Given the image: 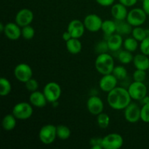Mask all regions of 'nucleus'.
<instances>
[{
  "label": "nucleus",
  "mask_w": 149,
  "mask_h": 149,
  "mask_svg": "<svg viewBox=\"0 0 149 149\" xmlns=\"http://www.w3.org/2000/svg\"><path fill=\"white\" fill-rule=\"evenodd\" d=\"M90 145L92 149H103L102 146V138H93L90 141Z\"/></svg>",
  "instance_id": "nucleus-38"
},
{
  "label": "nucleus",
  "mask_w": 149,
  "mask_h": 149,
  "mask_svg": "<svg viewBox=\"0 0 149 149\" xmlns=\"http://www.w3.org/2000/svg\"><path fill=\"white\" fill-rule=\"evenodd\" d=\"M101 30L106 36L109 37L111 35L113 34L116 32V20L113 21L111 20H106L103 21Z\"/></svg>",
  "instance_id": "nucleus-24"
},
{
  "label": "nucleus",
  "mask_w": 149,
  "mask_h": 149,
  "mask_svg": "<svg viewBox=\"0 0 149 149\" xmlns=\"http://www.w3.org/2000/svg\"><path fill=\"white\" fill-rule=\"evenodd\" d=\"M118 79L113 74L103 75L99 81V87L104 93H109L112 90L117 87Z\"/></svg>",
  "instance_id": "nucleus-14"
},
{
  "label": "nucleus",
  "mask_w": 149,
  "mask_h": 149,
  "mask_svg": "<svg viewBox=\"0 0 149 149\" xmlns=\"http://www.w3.org/2000/svg\"><path fill=\"white\" fill-rule=\"evenodd\" d=\"M142 8L146 13L147 15H149V0H143V1Z\"/></svg>",
  "instance_id": "nucleus-41"
},
{
  "label": "nucleus",
  "mask_w": 149,
  "mask_h": 149,
  "mask_svg": "<svg viewBox=\"0 0 149 149\" xmlns=\"http://www.w3.org/2000/svg\"><path fill=\"white\" fill-rule=\"evenodd\" d=\"M14 76L17 81L22 83H26L33 76L32 68L27 63H19L15 67Z\"/></svg>",
  "instance_id": "nucleus-9"
},
{
  "label": "nucleus",
  "mask_w": 149,
  "mask_h": 149,
  "mask_svg": "<svg viewBox=\"0 0 149 149\" xmlns=\"http://www.w3.org/2000/svg\"><path fill=\"white\" fill-rule=\"evenodd\" d=\"M140 50L141 53L146 55H149V36H147L140 44Z\"/></svg>",
  "instance_id": "nucleus-37"
},
{
  "label": "nucleus",
  "mask_w": 149,
  "mask_h": 149,
  "mask_svg": "<svg viewBox=\"0 0 149 149\" xmlns=\"http://www.w3.org/2000/svg\"><path fill=\"white\" fill-rule=\"evenodd\" d=\"M119 2L122 3L127 7H130L132 6L135 5L136 3L138 2V0H119Z\"/></svg>",
  "instance_id": "nucleus-40"
},
{
  "label": "nucleus",
  "mask_w": 149,
  "mask_h": 149,
  "mask_svg": "<svg viewBox=\"0 0 149 149\" xmlns=\"http://www.w3.org/2000/svg\"><path fill=\"white\" fill-rule=\"evenodd\" d=\"M147 14L143 8H134L128 12L126 20L132 26H141L146 22Z\"/></svg>",
  "instance_id": "nucleus-6"
},
{
  "label": "nucleus",
  "mask_w": 149,
  "mask_h": 149,
  "mask_svg": "<svg viewBox=\"0 0 149 149\" xmlns=\"http://www.w3.org/2000/svg\"><path fill=\"white\" fill-rule=\"evenodd\" d=\"M111 13L115 20H126L128 11L126 6L119 2L113 4L111 6Z\"/></svg>",
  "instance_id": "nucleus-17"
},
{
  "label": "nucleus",
  "mask_w": 149,
  "mask_h": 149,
  "mask_svg": "<svg viewBox=\"0 0 149 149\" xmlns=\"http://www.w3.org/2000/svg\"><path fill=\"white\" fill-rule=\"evenodd\" d=\"M87 108L88 111L92 115L97 116L103 112L104 104L100 97L96 95H92L87 99Z\"/></svg>",
  "instance_id": "nucleus-13"
},
{
  "label": "nucleus",
  "mask_w": 149,
  "mask_h": 149,
  "mask_svg": "<svg viewBox=\"0 0 149 149\" xmlns=\"http://www.w3.org/2000/svg\"><path fill=\"white\" fill-rule=\"evenodd\" d=\"M33 20V12L28 8H23L19 10L15 17V22L20 27H24L31 25Z\"/></svg>",
  "instance_id": "nucleus-12"
},
{
  "label": "nucleus",
  "mask_w": 149,
  "mask_h": 149,
  "mask_svg": "<svg viewBox=\"0 0 149 149\" xmlns=\"http://www.w3.org/2000/svg\"><path fill=\"white\" fill-rule=\"evenodd\" d=\"M133 55L132 52L128 50H122L118 55V60L122 64H129L133 61Z\"/></svg>",
  "instance_id": "nucleus-29"
},
{
  "label": "nucleus",
  "mask_w": 149,
  "mask_h": 149,
  "mask_svg": "<svg viewBox=\"0 0 149 149\" xmlns=\"http://www.w3.org/2000/svg\"><path fill=\"white\" fill-rule=\"evenodd\" d=\"M57 138L56 126L51 124L44 125L39 132V141L45 145H50Z\"/></svg>",
  "instance_id": "nucleus-4"
},
{
  "label": "nucleus",
  "mask_w": 149,
  "mask_h": 149,
  "mask_svg": "<svg viewBox=\"0 0 149 149\" xmlns=\"http://www.w3.org/2000/svg\"><path fill=\"white\" fill-rule=\"evenodd\" d=\"M123 46L126 50L133 52L137 50L138 47V41L134 37H128L124 41Z\"/></svg>",
  "instance_id": "nucleus-28"
},
{
  "label": "nucleus",
  "mask_w": 149,
  "mask_h": 149,
  "mask_svg": "<svg viewBox=\"0 0 149 149\" xmlns=\"http://www.w3.org/2000/svg\"><path fill=\"white\" fill-rule=\"evenodd\" d=\"M22 36L26 40H31L35 36V29L31 25L22 27Z\"/></svg>",
  "instance_id": "nucleus-32"
},
{
  "label": "nucleus",
  "mask_w": 149,
  "mask_h": 149,
  "mask_svg": "<svg viewBox=\"0 0 149 149\" xmlns=\"http://www.w3.org/2000/svg\"><path fill=\"white\" fill-rule=\"evenodd\" d=\"M141 102H142V103H143V105H144V104H146V103H149V97L148 96H146L145 97H143V98L142 99V100H141Z\"/></svg>",
  "instance_id": "nucleus-43"
},
{
  "label": "nucleus",
  "mask_w": 149,
  "mask_h": 149,
  "mask_svg": "<svg viewBox=\"0 0 149 149\" xmlns=\"http://www.w3.org/2000/svg\"><path fill=\"white\" fill-rule=\"evenodd\" d=\"M103 21L101 17L97 14H89L84 17V23L85 29L90 32H97L101 30Z\"/></svg>",
  "instance_id": "nucleus-10"
},
{
  "label": "nucleus",
  "mask_w": 149,
  "mask_h": 149,
  "mask_svg": "<svg viewBox=\"0 0 149 149\" xmlns=\"http://www.w3.org/2000/svg\"><path fill=\"white\" fill-rule=\"evenodd\" d=\"M33 112V107L31 103L27 102H20L15 105L12 113L17 118V119L26 120L31 117Z\"/></svg>",
  "instance_id": "nucleus-3"
},
{
  "label": "nucleus",
  "mask_w": 149,
  "mask_h": 149,
  "mask_svg": "<svg viewBox=\"0 0 149 149\" xmlns=\"http://www.w3.org/2000/svg\"><path fill=\"white\" fill-rule=\"evenodd\" d=\"M132 37L135 38L138 42H142L144 39L149 36V30L148 29H144L141 26H136L132 29Z\"/></svg>",
  "instance_id": "nucleus-25"
},
{
  "label": "nucleus",
  "mask_w": 149,
  "mask_h": 149,
  "mask_svg": "<svg viewBox=\"0 0 149 149\" xmlns=\"http://www.w3.org/2000/svg\"><path fill=\"white\" fill-rule=\"evenodd\" d=\"M109 50V46H108L107 41H100L96 45L95 51L97 54H102L108 52Z\"/></svg>",
  "instance_id": "nucleus-35"
},
{
  "label": "nucleus",
  "mask_w": 149,
  "mask_h": 149,
  "mask_svg": "<svg viewBox=\"0 0 149 149\" xmlns=\"http://www.w3.org/2000/svg\"><path fill=\"white\" fill-rule=\"evenodd\" d=\"M127 90L132 100H139V101L145 97L148 93L146 85L143 82L141 81H134L130 84Z\"/></svg>",
  "instance_id": "nucleus-7"
},
{
  "label": "nucleus",
  "mask_w": 149,
  "mask_h": 149,
  "mask_svg": "<svg viewBox=\"0 0 149 149\" xmlns=\"http://www.w3.org/2000/svg\"><path fill=\"white\" fill-rule=\"evenodd\" d=\"M95 66L97 72L102 75L112 74L115 67L113 57L108 52L99 54L95 59Z\"/></svg>",
  "instance_id": "nucleus-2"
},
{
  "label": "nucleus",
  "mask_w": 149,
  "mask_h": 149,
  "mask_svg": "<svg viewBox=\"0 0 149 149\" xmlns=\"http://www.w3.org/2000/svg\"><path fill=\"white\" fill-rule=\"evenodd\" d=\"M106 41H107L109 50L112 51V52H116V51L119 50L124 43L122 35L118 33H115L109 36Z\"/></svg>",
  "instance_id": "nucleus-19"
},
{
  "label": "nucleus",
  "mask_w": 149,
  "mask_h": 149,
  "mask_svg": "<svg viewBox=\"0 0 149 149\" xmlns=\"http://www.w3.org/2000/svg\"><path fill=\"white\" fill-rule=\"evenodd\" d=\"M96 2L102 7H110L114 4L115 0H95Z\"/></svg>",
  "instance_id": "nucleus-39"
},
{
  "label": "nucleus",
  "mask_w": 149,
  "mask_h": 149,
  "mask_svg": "<svg viewBox=\"0 0 149 149\" xmlns=\"http://www.w3.org/2000/svg\"><path fill=\"white\" fill-rule=\"evenodd\" d=\"M112 74L117 78L118 80L125 79L127 77V71L123 65H117L113 68Z\"/></svg>",
  "instance_id": "nucleus-31"
},
{
  "label": "nucleus",
  "mask_w": 149,
  "mask_h": 149,
  "mask_svg": "<svg viewBox=\"0 0 149 149\" xmlns=\"http://www.w3.org/2000/svg\"><path fill=\"white\" fill-rule=\"evenodd\" d=\"M29 102L32 106H35L36 108H43L45 107L47 103L46 97L43 92L36 91L31 93L29 96Z\"/></svg>",
  "instance_id": "nucleus-18"
},
{
  "label": "nucleus",
  "mask_w": 149,
  "mask_h": 149,
  "mask_svg": "<svg viewBox=\"0 0 149 149\" xmlns=\"http://www.w3.org/2000/svg\"><path fill=\"white\" fill-rule=\"evenodd\" d=\"M43 93L49 103H53L58 101L61 97L62 90L59 84L55 81H51L45 84Z\"/></svg>",
  "instance_id": "nucleus-5"
},
{
  "label": "nucleus",
  "mask_w": 149,
  "mask_h": 149,
  "mask_svg": "<svg viewBox=\"0 0 149 149\" xmlns=\"http://www.w3.org/2000/svg\"><path fill=\"white\" fill-rule=\"evenodd\" d=\"M11 82L5 77H1L0 79V95L2 97L7 96L11 93Z\"/></svg>",
  "instance_id": "nucleus-27"
},
{
  "label": "nucleus",
  "mask_w": 149,
  "mask_h": 149,
  "mask_svg": "<svg viewBox=\"0 0 149 149\" xmlns=\"http://www.w3.org/2000/svg\"><path fill=\"white\" fill-rule=\"evenodd\" d=\"M132 63L136 69L143 70V71H147L149 69V58L148 55H146L143 53L138 54L134 56Z\"/></svg>",
  "instance_id": "nucleus-20"
},
{
  "label": "nucleus",
  "mask_w": 149,
  "mask_h": 149,
  "mask_svg": "<svg viewBox=\"0 0 149 149\" xmlns=\"http://www.w3.org/2000/svg\"><path fill=\"white\" fill-rule=\"evenodd\" d=\"M21 30L20 26H19L15 22L8 23L4 26V33L7 39L12 41H15L22 36Z\"/></svg>",
  "instance_id": "nucleus-16"
},
{
  "label": "nucleus",
  "mask_w": 149,
  "mask_h": 149,
  "mask_svg": "<svg viewBox=\"0 0 149 149\" xmlns=\"http://www.w3.org/2000/svg\"><path fill=\"white\" fill-rule=\"evenodd\" d=\"M116 33L121 35H127L132 33V26L127 21L124 20H116Z\"/></svg>",
  "instance_id": "nucleus-23"
},
{
  "label": "nucleus",
  "mask_w": 149,
  "mask_h": 149,
  "mask_svg": "<svg viewBox=\"0 0 149 149\" xmlns=\"http://www.w3.org/2000/svg\"><path fill=\"white\" fill-rule=\"evenodd\" d=\"M84 23L78 19H74L68 23L67 31L71 33L72 38L80 39L84 35L85 31Z\"/></svg>",
  "instance_id": "nucleus-15"
},
{
  "label": "nucleus",
  "mask_w": 149,
  "mask_h": 149,
  "mask_svg": "<svg viewBox=\"0 0 149 149\" xmlns=\"http://www.w3.org/2000/svg\"><path fill=\"white\" fill-rule=\"evenodd\" d=\"M146 71H143V70L136 69L133 72L132 74V78L133 80L135 81H141V82H143L146 79Z\"/></svg>",
  "instance_id": "nucleus-33"
},
{
  "label": "nucleus",
  "mask_w": 149,
  "mask_h": 149,
  "mask_svg": "<svg viewBox=\"0 0 149 149\" xmlns=\"http://www.w3.org/2000/svg\"><path fill=\"white\" fill-rule=\"evenodd\" d=\"M17 125V118L13 114V113H9L5 115L2 119V125L3 129L5 131H11L15 128Z\"/></svg>",
  "instance_id": "nucleus-22"
},
{
  "label": "nucleus",
  "mask_w": 149,
  "mask_h": 149,
  "mask_svg": "<svg viewBox=\"0 0 149 149\" xmlns=\"http://www.w3.org/2000/svg\"><path fill=\"white\" fill-rule=\"evenodd\" d=\"M62 38H63V39L65 41V42H67V41L69 40L70 39H71V38H72V36H71V33H70L69 32L66 30L63 33Z\"/></svg>",
  "instance_id": "nucleus-42"
},
{
  "label": "nucleus",
  "mask_w": 149,
  "mask_h": 149,
  "mask_svg": "<svg viewBox=\"0 0 149 149\" xmlns=\"http://www.w3.org/2000/svg\"><path fill=\"white\" fill-rule=\"evenodd\" d=\"M25 84H26V90L30 92V93L36 91L39 88V83L35 79L33 78L30 79L29 81H26Z\"/></svg>",
  "instance_id": "nucleus-36"
},
{
  "label": "nucleus",
  "mask_w": 149,
  "mask_h": 149,
  "mask_svg": "<svg viewBox=\"0 0 149 149\" xmlns=\"http://www.w3.org/2000/svg\"><path fill=\"white\" fill-rule=\"evenodd\" d=\"M57 138L62 141L68 140L71 137V131L68 126L64 125H59L56 126Z\"/></svg>",
  "instance_id": "nucleus-26"
},
{
  "label": "nucleus",
  "mask_w": 149,
  "mask_h": 149,
  "mask_svg": "<svg viewBox=\"0 0 149 149\" xmlns=\"http://www.w3.org/2000/svg\"><path fill=\"white\" fill-rule=\"evenodd\" d=\"M124 144V139L118 133H110L102 138V146L104 149H119Z\"/></svg>",
  "instance_id": "nucleus-8"
},
{
  "label": "nucleus",
  "mask_w": 149,
  "mask_h": 149,
  "mask_svg": "<svg viewBox=\"0 0 149 149\" xmlns=\"http://www.w3.org/2000/svg\"><path fill=\"white\" fill-rule=\"evenodd\" d=\"M141 109L138 104L130 103L125 109V118L130 123H136L141 120Z\"/></svg>",
  "instance_id": "nucleus-11"
},
{
  "label": "nucleus",
  "mask_w": 149,
  "mask_h": 149,
  "mask_svg": "<svg viewBox=\"0 0 149 149\" xmlns=\"http://www.w3.org/2000/svg\"><path fill=\"white\" fill-rule=\"evenodd\" d=\"M66 49L69 53L72 55H77L81 51L82 49V44L79 39L71 38L69 40L65 42Z\"/></svg>",
  "instance_id": "nucleus-21"
},
{
  "label": "nucleus",
  "mask_w": 149,
  "mask_h": 149,
  "mask_svg": "<svg viewBox=\"0 0 149 149\" xmlns=\"http://www.w3.org/2000/svg\"><path fill=\"white\" fill-rule=\"evenodd\" d=\"M97 125L102 129H106L110 125V116L106 113H100L97 116Z\"/></svg>",
  "instance_id": "nucleus-30"
},
{
  "label": "nucleus",
  "mask_w": 149,
  "mask_h": 149,
  "mask_svg": "<svg viewBox=\"0 0 149 149\" xmlns=\"http://www.w3.org/2000/svg\"><path fill=\"white\" fill-rule=\"evenodd\" d=\"M130 95L127 90L122 87H116L108 93L107 102L113 110H125L131 103Z\"/></svg>",
  "instance_id": "nucleus-1"
},
{
  "label": "nucleus",
  "mask_w": 149,
  "mask_h": 149,
  "mask_svg": "<svg viewBox=\"0 0 149 149\" xmlns=\"http://www.w3.org/2000/svg\"><path fill=\"white\" fill-rule=\"evenodd\" d=\"M148 70H149V69H148Z\"/></svg>",
  "instance_id": "nucleus-45"
},
{
  "label": "nucleus",
  "mask_w": 149,
  "mask_h": 149,
  "mask_svg": "<svg viewBox=\"0 0 149 149\" xmlns=\"http://www.w3.org/2000/svg\"><path fill=\"white\" fill-rule=\"evenodd\" d=\"M4 26H5V25L3 24L2 23H0V31H1V33H4Z\"/></svg>",
  "instance_id": "nucleus-44"
},
{
  "label": "nucleus",
  "mask_w": 149,
  "mask_h": 149,
  "mask_svg": "<svg viewBox=\"0 0 149 149\" xmlns=\"http://www.w3.org/2000/svg\"><path fill=\"white\" fill-rule=\"evenodd\" d=\"M141 120L149 123V103L143 105L141 109Z\"/></svg>",
  "instance_id": "nucleus-34"
}]
</instances>
